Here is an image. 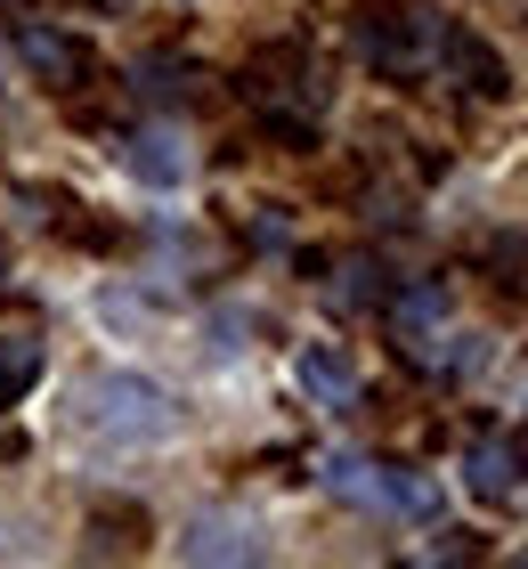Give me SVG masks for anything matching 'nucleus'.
I'll list each match as a JSON object with an SVG mask.
<instances>
[{
	"mask_svg": "<svg viewBox=\"0 0 528 569\" xmlns=\"http://www.w3.org/2000/svg\"><path fill=\"white\" fill-rule=\"evenodd\" d=\"M73 416H82V431L114 439V448H147V439H171L179 431L171 391H163V382H147V375H130V367L90 375L82 391H73Z\"/></svg>",
	"mask_w": 528,
	"mask_h": 569,
	"instance_id": "f257e3e1",
	"label": "nucleus"
},
{
	"mask_svg": "<svg viewBox=\"0 0 528 569\" xmlns=\"http://www.w3.org/2000/svg\"><path fill=\"white\" fill-rule=\"evenodd\" d=\"M464 488H471L480 505H512L520 488H528V439H520V431H505V439H471Z\"/></svg>",
	"mask_w": 528,
	"mask_h": 569,
	"instance_id": "f03ea898",
	"label": "nucleus"
},
{
	"mask_svg": "<svg viewBox=\"0 0 528 569\" xmlns=\"http://www.w3.org/2000/svg\"><path fill=\"white\" fill-rule=\"evenodd\" d=\"M9 41H17V58L33 66L49 90H82L90 73H98V58H90V49L73 41V33H58V24H17Z\"/></svg>",
	"mask_w": 528,
	"mask_h": 569,
	"instance_id": "7ed1b4c3",
	"label": "nucleus"
},
{
	"mask_svg": "<svg viewBox=\"0 0 528 569\" xmlns=\"http://www.w3.org/2000/svg\"><path fill=\"white\" fill-rule=\"evenodd\" d=\"M293 382H301L317 407H350V399H358V367H350L333 342H309V350L293 358Z\"/></svg>",
	"mask_w": 528,
	"mask_h": 569,
	"instance_id": "20e7f679",
	"label": "nucleus"
},
{
	"mask_svg": "<svg viewBox=\"0 0 528 569\" xmlns=\"http://www.w3.org/2000/svg\"><path fill=\"white\" fill-rule=\"evenodd\" d=\"M179 553L188 561H260V537L236 529V521H196L188 537H179Z\"/></svg>",
	"mask_w": 528,
	"mask_h": 569,
	"instance_id": "39448f33",
	"label": "nucleus"
},
{
	"mask_svg": "<svg viewBox=\"0 0 528 569\" xmlns=\"http://www.w3.org/2000/svg\"><path fill=\"white\" fill-rule=\"evenodd\" d=\"M122 163L139 171L147 188H179V179H188V154H179V139H171V131H139Z\"/></svg>",
	"mask_w": 528,
	"mask_h": 569,
	"instance_id": "423d86ee",
	"label": "nucleus"
},
{
	"mask_svg": "<svg viewBox=\"0 0 528 569\" xmlns=\"http://www.w3.org/2000/svg\"><path fill=\"white\" fill-rule=\"evenodd\" d=\"M447 58H456V73H464V82L480 90V98H505V90H512V73L488 58V41H471V33H447Z\"/></svg>",
	"mask_w": 528,
	"mask_h": 569,
	"instance_id": "0eeeda50",
	"label": "nucleus"
},
{
	"mask_svg": "<svg viewBox=\"0 0 528 569\" xmlns=\"http://www.w3.org/2000/svg\"><path fill=\"white\" fill-rule=\"evenodd\" d=\"M33 382H41V342L33 333H0V407L24 399Z\"/></svg>",
	"mask_w": 528,
	"mask_h": 569,
	"instance_id": "6e6552de",
	"label": "nucleus"
}]
</instances>
